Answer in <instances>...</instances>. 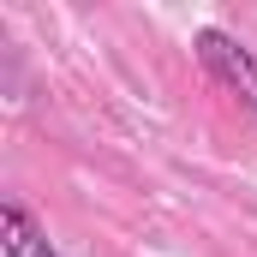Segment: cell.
I'll return each mask as SVG.
<instances>
[{
  "label": "cell",
  "mask_w": 257,
  "mask_h": 257,
  "mask_svg": "<svg viewBox=\"0 0 257 257\" xmlns=\"http://www.w3.org/2000/svg\"><path fill=\"white\" fill-rule=\"evenodd\" d=\"M197 60L209 66V78H215V84H227V90H233V96L257 114V54L245 48V42H233L227 30H215V24H209V30H197Z\"/></svg>",
  "instance_id": "6da1fadb"
},
{
  "label": "cell",
  "mask_w": 257,
  "mask_h": 257,
  "mask_svg": "<svg viewBox=\"0 0 257 257\" xmlns=\"http://www.w3.org/2000/svg\"><path fill=\"white\" fill-rule=\"evenodd\" d=\"M0 239H6V257H60L54 239H48V227H42L24 203H6V209H0Z\"/></svg>",
  "instance_id": "7a4b0ae2"
}]
</instances>
